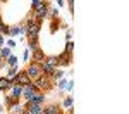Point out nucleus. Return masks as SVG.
Listing matches in <instances>:
<instances>
[{
  "mask_svg": "<svg viewBox=\"0 0 129 114\" xmlns=\"http://www.w3.org/2000/svg\"><path fill=\"white\" fill-rule=\"evenodd\" d=\"M35 86H36V90H38V92H48L50 88H52V86H53V85H52V78H50V76H45V74H41L40 78H38V80H35Z\"/></svg>",
  "mask_w": 129,
  "mask_h": 114,
  "instance_id": "nucleus-1",
  "label": "nucleus"
},
{
  "mask_svg": "<svg viewBox=\"0 0 129 114\" xmlns=\"http://www.w3.org/2000/svg\"><path fill=\"white\" fill-rule=\"evenodd\" d=\"M31 12H33V16H35L38 21H43L45 17H48V12H50L48 4H47V2H41L40 5H36L35 9L31 10Z\"/></svg>",
  "mask_w": 129,
  "mask_h": 114,
  "instance_id": "nucleus-2",
  "label": "nucleus"
},
{
  "mask_svg": "<svg viewBox=\"0 0 129 114\" xmlns=\"http://www.w3.org/2000/svg\"><path fill=\"white\" fill-rule=\"evenodd\" d=\"M40 28H41V21H38V19L33 24H26V36H28V40H38Z\"/></svg>",
  "mask_w": 129,
  "mask_h": 114,
  "instance_id": "nucleus-3",
  "label": "nucleus"
},
{
  "mask_svg": "<svg viewBox=\"0 0 129 114\" xmlns=\"http://www.w3.org/2000/svg\"><path fill=\"white\" fill-rule=\"evenodd\" d=\"M24 73L29 76L31 81H35V80H38V78L41 76V66L38 64V62H31L29 66H28V69H26Z\"/></svg>",
  "mask_w": 129,
  "mask_h": 114,
  "instance_id": "nucleus-4",
  "label": "nucleus"
},
{
  "mask_svg": "<svg viewBox=\"0 0 129 114\" xmlns=\"http://www.w3.org/2000/svg\"><path fill=\"white\" fill-rule=\"evenodd\" d=\"M71 62H72V55L71 54L62 52L60 55H57V67H66V66H69Z\"/></svg>",
  "mask_w": 129,
  "mask_h": 114,
  "instance_id": "nucleus-5",
  "label": "nucleus"
},
{
  "mask_svg": "<svg viewBox=\"0 0 129 114\" xmlns=\"http://www.w3.org/2000/svg\"><path fill=\"white\" fill-rule=\"evenodd\" d=\"M45 107H43V104H31V102H26L24 104V111L28 114H40Z\"/></svg>",
  "mask_w": 129,
  "mask_h": 114,
  "instance_id": "nucleus-6",
  "label": "nucleus"
},
{
  "mask_svg": "<svg viewBox=\"0 0 129 114\" xmlns=\"http://www.w3.org/2000/svg\"><path fill=\"white\" fill-rule=\"evenodd\" d=\"M12 83H16V85H21V86H24V85H28V83H31L29 76L26 74L24 71H19L17 74H16V78L12 80Z\"/></svg>",
  "mask_w": 129,
  "mask_h": 114,
  "instance_id": "nucleus-7",
  "label": "nucleus"
},
{
  "mask_svg": "<svg viewBox=\"0 0 129 114\" xmlns=\"http://www.w3.org/2000/svg\"><path fill=\"white\" fill-rule=\"evenodd\" d=\"M35 92H36V86H35V83L31 81V83H28V85H24V86H22V95H21V97H24V99L28 100Z\"/></svg>",
  "mask_w": 129,
  "mask_h": 114,
  "instance_id": "nucleus-8",
  "label": "nucleus"
},
{
  "mask_svg": "<svg viewBox=\"0 0 129 114\" xmlns=\"http://www.w3.org/2000/svg\"><path fill=\"white\" fill-rule=\"evenodd\" d=\"M28 102H31V104H43V102H45V93L36 90V92L28 99Z\"/></svg>",
  "mask_w": 129,
  "mask_h": 114,
  "instance_id": "nucleus-9",
  "label": "nucleus"
},
{
  "mask_svg": "<svg viewBox=\"0 0 129 114\" xmlns=\"http://www.w3.org/2000/svg\"><path fill=\"white\" fill-rule=\"evenodd\" d=\"M45 59H47V55H45V52L41 50L40 47H38L36 50H33V62L41 64V62H45Z\"/></svg>",
  "mask_w": 129,
  "mask_h": 114,
  "instance_id": "nucleus-10",
  "label": "nucleus"
},
{
  "mask_svg": "<svg viewBox=\"0 0 129 114\" xmlns=\"http://www.w3.org/2000/svg\"><path fill=\"white\" fill-rule=\"evenodd\" d=\"M41 74H45V76H53V73H55V67L53 66H50V64H47V62H41Z\"/></svg>",
  "mask_w": 129,
  "mask_h": 114,
  "instance_id": "nucleus-11",
  "label": "nucleus"
},
{
  "mask_svg": "<svg viewBox=\"0 0 129 114\" xmlns=\"http://www.w3.org/2000/svg\"><path fill=\"white\" fill-rule=\"evenodd\" d=\"M9 93H10V95H14L16 99H21V95H22V86H21V85H16V83H12V86L9 88Z\"/></svg>",
  "mask_w": 129,
  "mask_h": 114,
  "instance_id": "nucleus-12",
  "label": "nucleus"
},
{
  "mask_svg": "<svg viewBox=\"0 0 129 114\" xmlns=\"http://www.w3.org/2000/svg\"><path fill=\"white\" fill-rule=\"evenodd\" d=\"M45 112L47 114H62V107L59 104H50L45 107Z\"/></svg>",
  "mask_w": 129,
  "mask_h": 114,
  "instance_id": "nucleus-13",
  "label": "nucleus"
},
{
  "mask_svg": "<svg viewBox=\"0 0 129 114\" xmlns=\"http://www.w3.org/2000/svg\"><path fill=\"white\" fill-rule=\"evenodd\" d=\"M10 86H12V81H10V80H7L5 76L0 78V92H7Z\"/></svg>",
  "mask_w": 129,
  "mask_h": 114,
  "instance_id": "nucleus-14",
  "label": "nucleus"
},
{
  "mask_svg": "<svg viewBox=\"0 0 129 114\" xmlns=\"http://www.w3.org/2000/svg\"><path fill=\"white\" fill-rule=\"evenodd\" d=\"M9 33H10V35H26V26H21V24L12 26Z\"/></svg>",
  "mask_w": 129,
  "mask_h": 114,
  "instance_id": "nucleus-15",
  "label": "nucleus"
},
{
  "mask_svg": "<svg viewBox=\"0 0 129 114\" xmlns=\"http://www.w3.org/2000/svg\"><path fill=\"white\" fill-rule=\"evenodd\" d=\"M21 112H24V105H21L19 102L10 105V114H21Z\"/></svg>",
  "mask_w": 129,
  "mask_h": 114,
  "instance_id": "nucleus-16",
  "label": "nucleus"
},
{
  "mask_svg": "<svg viewBox=\"0 0 129 114\" xmlns=\"http://www.w3.org/2000/svg\"><path fill=\"white\" fill-rule=\"evenodd\" d=\"M16 102H19V99H16V97H14V95H10V93H7V95H5V104H7V105H12V104H16Z\"/></svg>",
  "mask_w": 129,
  "mask_h": 114,
  "instance_id": "nucleus-17",
  "label": "nucleus"
},
{
  "mask_svg": "<svg viewBox=\"0 0 129 114\" xmlns=\"http://www.w3.org/2000/svg\"><path fill=\"white\" fill-rule=\"evenodd\" d=\"M45 62L47 64H50V66H53V67H57V55H47V59H45Z\"/></svg>",
  "mask_w": 129,
  "mask_h": 114,
  "instance_id": "nucleus-18",
  "label": "nucleus"
},
{
  "mask_svg": "<svg viewBox=\"0 0 129 114\" xmlns=\"http://www.w3.org/2000/svg\"><path fill=\"white\" fill-rule=\"evenodd\" d=\"M59 26H60V21L59 19H52V22H50V31L55 33V31L59 30Z\"/></svg>",
  "mask_w": 129,
  "mask_h": 114,
  "instance_id": "nucleus-19",
  "label": "nucleus"
},
{
  "mask_svg": "<svg viewBox=\"0 0 129 114\" xmlns=\"http://www.w3.org/2000/svg\"><path fill=\"white\" fill-rule=\"evenodd\" d=\"M17 73H19V71H17V69H16V66H14V67H10V69H9V73H7V76H5V78L12 81V80L16 78V74H17Z\"/></svg>",
  "mask_w": 129,
  "mask_h": 114,
  "instance_id": "nucleus-20",
  "label": "nucleus"
},
{
  "mask_svg": "<svg viewBox=\"0 0 129 114\" xmlns=\"http://www.w3.org/2000/svg\"><path fill=\"white\" fill-rule=\"evenodd\" d=\"M28 47H29V50H31V52L36 50V49L40 47V45H38V40H29V41H28Z\"/></svg>",
  "mask_w": 129,
  "mask_h": 114,
  "instance_id": "nucleus-21",
  "label": "nucleus"
},
{
  "mask_svg": "<svg viewBox=\"0 0 129 114\" xmlns=\"http://www.w3.org/2000/svg\"><path fill=\"white\" fill-rule=\"evenodd\" d=\"M9 31H10V28L5 24V22H2L0 21V33H4V35H9Z\"/></svg>",
  "mask_w": 129,
  "mask_h": 114,
  "instance_id": "nucleus-22",
  "label": "nucleus"
},
{
  "mask_svg": "<svg viewBox=\"0 0 129 114\" xmlns=\"http://www.w3.org/2000/svg\"><path fill=\"white\" fill-rule=\"evenodd\" d=\"M72 50H74V43H72V41H67V45H66V50H64V52H66V54H71V55H72Z\"/></svg>",
  "mask_w": 129,
  "mask_h": 114,
  "instance_id": "nucleus-23",
  "label": "nucleus"
},
{
  "mask_svg": "<svg viewBox=\"0 0 129 114\" xmlns=\"http://www.w3.org/2000/svg\"><path fill=\"white\" fill-rule=\"evenodd\" d=\"M16 62H17L16 55H9V57H7V64H9L10 67H14V66H16Z\"/></svg>",
  "mask_w": 129,
  "mask_h": 114,
  "instance_id": "nucleus-24",
  "label": "nucleus"
},
{
  "mask_svg": "<svg viewBox=\"0 0 129 114\" xmlns=\"http://www.w3.org/2000/svg\"><path fill=\"white\" fill-rule=\"evenodd\" d=\"M64 107H67V109L72 107V97H67V99L64 100Z\"/></svg>",
  "mask_w": 129,
  "mask_h": 114,
  "instance_id": "nucleus-25",
  "label": "nucleus"
},
{
  "mask_svg": "<svg viewBox=\"0 0 129 114\" xmlns=\"http://www.w3.org/2000/svg\"><path fill=\"white\" fill-rule=\"evenodd\" d=\"M62 74H64V71H57V69H55V73H53V76H52V80H59V78L62 76Z\"/></svg>",
  "mask_w": 129,
  "mask_h": 114,
  "instance_id": "nucleus-26",
  "label": "nucleus"
},
{
  "mask_svg": "<svg viewBox=\"0 0 129 114\" xmlns=\"http://www.w3.org/2000/svg\"><path fill=\"white\" fill-rule=\"evenodd\" d=\"M40 4H41V0H33V5H31V7L35 9V7H36V5H40Z\"/></svg>",
  "mask_w": 129,
  "mask_h": 114,
  "instance_id": "nucleus-27",
  "label": "nucleus"
},
{
  "mask_svg": "<svg viewBox=\"0 0 129 114\" xmlns=\"http://www.w3.org/2000/svg\"><path fill=\"white\" fill-rule=\"evenodd\" d=\"M2 43H4V38H2V35H0V47H2Z\"/></svg>",
  "mask_w": 129,
  "mask_h": 114,
  "instance_id": "nucleus-28",
  "label": "nucleus"
},
{
  "mask_svg": "<svg viewBox=\"0 0 129 114\" xmlns=\"http://www.w3.org/2000/svg\"><path fill=\"white\" fill-rule=\"evenodd\" d=\"M59 5H60V7L64 5V0H59Z\"/></svg>",
  "mask_w": 129,
  "mask_h": 114,
  "instance_id": "nucleus-29",
  "label": "nucleus"
},
{
  "mask_svg": "<svg viewBox=\"0 0 129 114\" xmlns=\"http://www.w3.org/2000/svg\"><path fill=\"white\" fill-rule=\"evenodd\" d=\"M71 112H72V109H69V114H71Z\"/></svg>",
  "mask_w": 129,
  "mask_h": 114,
  "instance_id": "nucleus-30",
  "label": "nucleus"
},
{
  "mask_svg": "<svg viewBox=\"0 0 129 114\" xmlns=\"http://www.w3.org/2000/svg\"><path fill=\"white\" fill-rule=\"evenodd\" d=\"M21 114H28V112H26V111H24V112H21Z\"/></svg>",
  "mask_w": 129,
  "mask_h": 114,
  "instance_id": "nucleus-31",
  "label": "nucleus"
},
{
  "mask_svg": "<svg viewBox=\"0 0 129 114\" xmlns=\"http://www.w3.org/2000/svg\"><path fill=\"white\" fill-rule=\"evenodd\" d=\"M0 111H2V105H0Z\"/></svg>",
  "mask_w": 129,
  "mask_h": 114,
  "instance_id": "nucleus-32",
  "label": "nucleus"
},
{
  "mask_svg": "<svg viewBox=\"0 0 129 114\" xmlns=\"http://www.w3.org/2000/svg\"><path fill=\"white\" fill-rule=\"evenodd\" d=\"M41 2H47V0H41Z\"/></svg>",
  "mask_w": 129,
  "mask_h": 114,
  "instance_id": "nucleus-33",
  "label": "nucleus"
},
{
  "mask_svg": "<svg viewBox=\"0 0 129 114\" xmlns=\"http://www.w3.org/2000/svg\"><path fill=\"white\" fill-rule=\"evenodd\" d=\"M0 2H5V0H0Z\"/></svg>",
  "mask_w": 129,
  "mask_h": 114,
  "instance_id": "nucleus-34",
  "label": "nucleus"
},
{
  "mask_svg": "<svg viewBox=\"0 0 129 114\" xmlns=\"http://www.w3.org/2000/svg\"><path fill=\"white\" fill-rule=\"evenodd\" d=\"M0 21H2V16H0Z\"/></svg>",
  "mask_w": 129,
  "mask_h": 114,
  "instance_id": "nucleus-35",
  "label": "nucleus"
}]
</instances>
